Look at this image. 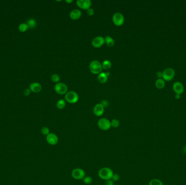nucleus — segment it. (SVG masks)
Masks as SVG:
<instances>
[{
    "label": "nucleus",
    "instance_id": "c85d7f7f",
    "mask_svg": "<svg viewBox=\"0 0 186 185\" xmlns=\"http://www.w3.org/2000/svg\"><path fill=\"white\" fill-rule=\"evenodd\" d=\"M87 13L89 16H92L94 14V11L93 9L90 8L89 9L87 10Z\"/></svg>",
    "mask_w": 186,
    "mask_h": 185
},
{
    "label": "nucleus",
    "instance_id": "6ab92c4d",
    "mask_svg": "<svg viewBox=\"0 0 186 185\" xmlns=\"http://www.w3.org/2000/svg\"><path fill=\"white\" fill-rule=\"evenodd\" d=\"M155 85H156V87L158 89H163V87L165 86L164 80L163 79H161V78L158 79L156 81Z\"/></svg>",
    "mask_w": 186,
    "mask_h": 185
},
{
    "label": "nucleus",
    "instance_id": "f03ea898",
    "mask_svg": "<svg viewBox=\"0 0 186 185\" xmlns=\"http://www.w3.org/2000/svg\"><path fill=\"white\" fill-rule=\"evenodd\" d=\"M90 71L94 75H99L102 72V64L98 60L92 61L89 66Z\"/></svg>",
    "mask_w": 186,
    "mask_h": 185
},
{
    "label": "nucleus",
    "instance_id": "5701e85b",
    "mask_svg": "<svg viewBox=\"0 0 186 185\" xmlns=\"http://www.w3.org/2000/svg\"><path fill=\"white\" fill-rule=\"evenodd\" d=\"M149 185H163V183L161 180L153 179L150 181Z\"/></svg>",
    "mask_w": 186,
    "mask_h": 185
},
{
    "label": "nucleus",
    "instance_id": "f704fd0d",
    "mask_svg": "<svg viewBox=\"0 0 186 185\" xmlns=\"http://www.w3.org/2000/svg\"><path fill=\"white\" fill-rule=\"evenodd\" d=\"M65 2L67 3H72L73 2L72 0H66Z\"/></svg>",
    "mask_w": 186,
    "mask_h": 185
},
{
    "label": "nucleus",
    "instance_id": "4468645a",
    "mask_svg": "<svg viewBox=\"0 0 186 185\" xmlns=\"http://www.w3.org/2000/svg\"><path fill=\"white\" fill-rule=\"evenodd\" d=\"M29 89L33 92L39 93L42 90V87L39 83L34 82L29 85Z\"/></svg>",
    "mask_w": 186,
    "mask_h": 185
},
{
    "label": "nucleus",
    "instance_id": "412c9836",
    "mask_svg": "<svg viewBox=\"0 0 186 185\" xmlns=\"http://www.w3.org/2000/svg\"><path fill=\"white\" fill-rule=\"evenodd\" d=\"M65 105H66L65 101V100L63 99H61L59 100H58V102H57V104H56V106H57V108L59 109H60V110L63 109L65 107Z\"/></svg>",
    "mask_w": 186,
    "mask_h": 185
},
{
    "label": "nucleus",
    "instance_id": "ddd939ff",
    "mask_svg": "<svg viewBox=\"0 0 186 185\" xmlns=\"http://www.w3.org/2000/svg\"><path fill=\"white\" fill-rule=\"evenodd\" d=\"M173 90L175 91V92L176 94H180L182 93L183 92L184 90V87L182 85V84L179 82V81H176L174 83L173 86Z\"/></svg>",
    "mask_w": 186,
    "mask_h": 185
},
{
    "label": "nucleus",
    "instance_id": "a878e982",
    "mask_svg": "<svg viewBox=\"0 0 186 185\" xmlns=\"http://www.w3.org/2000/svg\"><path fill=\"white\" fill-rule=\"evenodd\" d=\"M41 133L45 136H47L49 133H50V129L46 127H43L41 128Z\"/></svg>",
    "mask_w": 186,
    "mask_h": 185
},
{
    "label": "nucleus",
    "instance_id": "2f4dec72",
    "mask_svg": "<svg viewBox=\"0 0 186 185\" xmlns=\"http://www.w3.org/2000/svg\"><path fill=\"white\" fill-rule=\"evenodd\" d=\"M101 104H102L103 105V106L105 108V107H107L108 106L109 103H108V102L107 100H102V103Z\"/></svg>",
    "mask_w": 186,
    "mask_h": 185
},
{
    "label": "nucleus",
    "instance_id": "f257e3e1",
    "mask_svg": "<svg viewBox=\"0 0 186 185\" xmlns=\"http://www.w3.org/2000/svg\"><path fill=\"white\" fill-rule=\"evenodd\" d=\"M113 174V170L109 167L101 168L98 172L99 178L105 181L112 179Z\"/></svg>",
    "mask_w": 186,
    "mask_h": 185
},
{
    "label": "nucleus",
    "instance_id": "6e6552de",
    "mask_svg": "<svg viewBox=\"0 0 186 185\" xmlns=\"http://www.w3.org/2000/svg\"><path fill=\"white\" fill-rule=\"evenodd\" d=\"M113 23L116 26H121L124 22V17L122 13H115L112 18Z\"/></svg>",
    "mask_w": 186,
    "mask_h": 185
},
{
    "label": "nucleus",
    "instance_id": "0eeeda50",
    "mask_svg": "<svg viewBox=\"0 0 186 185\" xmlns=\"http://www.w3.org/2000/svg\"><path fill=\"white\" fill-rule=\"evenodd\" d=\"M54 90L56 92L59 94H64L68 92V87L66 84L62 83H58L54 86Z\"/></svg>",
    "mask_w": 186,
    "mask_h": 185
},
{
    "label": "nucleus",
    "instance_id": "f3484780",
    "mask_svg": "<svg viewBox=\"0 0 186 185\" xmlns=\"http://www.w3.org/2000/svg\"><path fill=\"white\" fill-rule=\"evenodd\" d=\"M105 42L106 43V45L110 47H112L115 44V41L114 39L110 36H107L105 38Z\"/></svg>",
    "mask_w": 186,
    "mask_h": 185
},
{
    "label": "nucleus",
    "instance_id": "c756f323",
    "mask_svg": "<svg viewBox=\"0 0 186 185\" xmlns=\"http://www.w3.org/2000/svg\"><path fill=\"white\" fill-rule=\"evenodd\" d=\"M104 185H114V183L112 180H108L105 181Z\"/></svg>",
    "mask_w": 186,
    "mask_h": 185
},
{
    "label": "nucleus",
    "instance_id": "cd10ccee",
    "mask_svg": "<svg viewBox=\"0 0 186 185\" xmlns=\"http://www.w3.org/2000/svg\"><path fill=\"white\" fill-rule=\"evenodd\" d=\"M119 179H120V176H119V175L118 174L114 173L113 175V177L112 178V180L114 182V181L116 182V181H118V180H119Z\"/></svg>",
    "mask_w": 186,
    "mask_h": 185
},
{
    "label": "nucleus",
    "instance_id": "aec40b11",
    "mask_svg": "<svg viewBox=\"0 0 186 185\" xmlns=\"http://www.w3.org/2000/svg\"><path fill=\"white\" fill-rule=\"evenodd\" d=\"M102 66L103 69L108 70V69H111V67H112V63L110 60H105L103 61V63L102 64Z\"/></svg>",
    "mask_w": 186,
    "mask_h": 185
},
{
    "label": "nucleus",
    "instance_id": "f8f14e48",
    "mask_svg": "<svg viewBox=\"0 0 186 185\" xmlns=\"http://www.w3.org/2000/svg\"><path fill=\"white\" fill-rule=\"evenodd\" d=\"M105 108L101 103L96 104L93 109V112L95 116L100 117L104 113Z\"/></svg>",
    "mask_w": 186,
    "mask_h": 185
},
{
    "label": "nucleus",
    "instance_id": "2eb2a0df",
    "mask_svg": "<svg viewBox=\"0 0 186 185\" xmlns=\"http://www.w3.org/2000/svg\"><path fill=\"white\" fill-rule=\"evenodd\" d=\"M110 75V73L109 72H101V73L99 74L98 77V81L100 83L104 84L108 81V78Z\"/></svg>",
    "mask_w": 186,
    "mask_h": 185
},
{
    "label": "nucleus",
    "instance_id": "72a5a7b5",
    "mask_svg": "<svg viewBox=\"0 0 186 185\" xmlns=\"http://www.w3.org/2000/svg\"><path fill=\"white\" fill-rule=\"evenodd\" d=\"M175 98L176 99H179L181 97L180 94H176L175 95Z\"/></svg>",
    "mask_w": 186,
    "mask_h": 185
},
{
    "label": "nucleus",
    "instance_id": "20e7f679",
    "mask_svg": "<svg viewBox=\"0 0 186 185\" xmlns=\"http://www.w3.org/2000/svg\"><path fill=\"white\" fill-rule=\"evenodd\" d=\"M71 176L74 179L77 180H83L86 176V172L82 168H76L72 170Z\"/></svg>",
    "mask_w": 186,
    "mask_h": 185
},
{
    "label": "nucleus",
    "instance_id": "393cba45",
    "mask_svg": "<svg viewBox=\"0 0 186 185\" xmlns=\"http://www.w3.org/2000/svg\"><path fill=\"white\" fill-rule=\"evenodd\" d=\"M111 127H113L114 128H117L120 126V122L116 119H113L111 122Z\"/></svg>",
    "mask_w": 186,
    "mask_h": 185
},
{
    "label": "nucleus",
    "instance_id": "7c9ffc66",
    "mask_svg": "<svg viewBox=\"0 0 186 185\" xmlns=\"http://www.w3.org/2000/svg\"><path fill=\"white\" fill-rule=\"evenodd\" d=\"M31 92H32V91H31V90H30L29 89H25V90H24V91H23V94H24V95L26 96H29V94H31Z\"/></svg>",
    "mask_w": 186,
    "mask_h": 185
},
{
    "label": "nucleus",
    "instance_id": "4be33fe9",
    "mask_svg": "<svg viewBox=\"0 0 186 185\" xmlns=\"http://www.w3.org/2000/svg\"><path fill=\"white\" fill-rule=\"evenodd\" d=\"M18 28L20 32L24 33L26 32L29 28L26 23H22L19 24Z\"/></svg>",
    "mask_w": 186,
    "mask_h": 185
},
{
    "label": "nucleus",
    "instance_id": "473e14b6",
    "mask_svg": "<svg viewBox=\"0 0 186 185\" xmlns=\"http://www.w3.org/2000/svg\"><path fill=\"white\" fill-rule=\"evenodd\" d=\"M157 75V77L158 78V79L161 78V77H162V72H161V71H159L156 74Z\"/></svg>",
    "mask_w": 186,
    "mask_h": 185
},
{
    "label": "nucleus",
    "instance_id": "39448f33",
    "mask_svg": "<svg viewBox=\"0 0 186 185\" xmlns=\"http://www.w3.org/2000/svg\"><path fill=\"white\" fill-rule=\"evenodd\" d=\"M98 126L101 130L107 131L111 128V121L106 118H102L98 122Z\"/></svg>",
    "mask_w": 186,
    "mask_h": 185
},
{
    "label": "nucleus",
    "instance_id": "bb28decb",
    "mask_svg": "<svg viewBox=\"0 0 186 185\" xmlns=\"http://www.w3.org/2000/svg\"><path fill=\"white\" fill-rule=\"evenodd\" d=\"M51 79L52 81L54 82V83H58V82H59L60 81V77L57 74H53V75H51Z\"/></svg>",
    "mask_w": 186,
    "mask_h": 185
},
{
    "label": "nucleus",
    "instance_id": "dca6fc26",
    "mask_svg": "<svg viewBox=\"0 0 186 185\" xmlns=\"http://www.w3.org/2000/svg\"><path fill=\"white\" fill-rule=\"evenodd\" d=\"M82 12L79 9H74L70 13V17L74 20H76L79 19L81 17Z\"/></svg>",
    "mask_w": 186,
    "mask_h": 185
},
{
    "label": "nucleus",
    "instance_id": "b1692460",
    "mask_svg": "<svg viewBox=\"0 0 186 185\" xmlns=\"http://www.w3.org/2000/svg\"><path fill=\"white\" fill-rule=\"evenodd\" d=\"M82 180H83V182L86 185H90L93 182V179L90 176H86Z\"/></svg>",
    "mask_w": 186,
    "mask_h": 185
},
{
    "label": "nucleus",
    "instance_id": "9b49d317",
    "mask_svg": "<svg viewBox=\"0 0 186 185\" xmlns=\"http://www.w3.org/2000/svg\"><path fill=\"white\" fill-rule=\"evenodd\" d=\"M105 43V39L102 36H97L94 38L92 41V45L95 48H100Z\"/></svg>",
    "mask_w": 186,
    "mask_h": 185
},
{
    "label": "nucleus",
    "instance_id": "9d476101",
    "mask_svg": "<svg viewBox=\"0 0 186 185\" xmlns=\"http://www.w3.org/2000/svg\"><path fill=\"white\" fill-rule=\"evenodd\" d=\"M76 4L82 9L87 10L92 6V2L90 0H78L76 2Z\"/></svg>",
    "mask_w": 186,
    "mask_h": 185
},
{
    "label": "nucleus",
    "instance_id": "7ed1b4c3",
    "mask_svg": "<svg viewBox=\"0 0 186 185\" xmlns=\"http://www.w3.org/2000/svg\"><path fill=\"white\" fill-rule=\"evenodd\" d=\"M65 100L70 104H74L78 102L79 97L77 93L74 91H69L65 94Z\"/></svg>",
    "mask_w": 186,
    "mask_h": 185
},
{
    "label": "nucleus",
    "instance_id": "a211bd4d",
    "mask_svg": "<svg viewBox=\"0 0 186 185\" xmlns=\"http://www.w3.org/2000/svg\"><path fill=\"white\" fill-rule=\"evenodd\" d=\"M26 24H27L29 28L33 29V28H35V27H36L37 22H36L35 20L33 19V18H29L27 20Z\"/></svg>",
    "mask_w": 186,
    "mask_h": 185
},
{
    "label": "nucleus",
    "instance_id": "423d86ee",
    "mask_svg": "<svg viewBox=\"0 0 186 185\" xmlns=\"http://www.w3.org/2000/svg\"><path fill=\"white\" fill-rule=\"evenodd\" d=\"M175 71L172 68H167L162 72V78L166 81H169L174 77Z\"/></svg>",
    "mask_w": 186,
    "mask_h": 185
},
{
    "label": "nucleus",
    "instance_id": "1a4fd4ad",
    "mask_svg": "<svg viewBox=\"0 0 186 185\" xmlns=\"http://www.w3.org/2000/svg\"><path fill=\"white\" fill-rule=\"evenodd\" d=\"M47 142L49 145H55L58 144L59 142V138L58 136L55 133H50L46 137Z\"/></svg>",
    "mask_w": 186,
    "mask_h": 185
}]
</instances>
